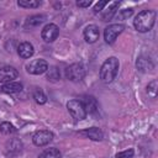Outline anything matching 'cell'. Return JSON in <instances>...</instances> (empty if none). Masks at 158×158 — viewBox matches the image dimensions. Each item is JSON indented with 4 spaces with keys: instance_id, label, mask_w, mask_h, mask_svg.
Segmentation results:
<instances>
[{
    "instance_id": "18",
    "label": "cell",
    "mask_w": 158,
    "mask_h": 158,
    "mask_svg": "<svg viewBox=\"0 0 158 158\" xmlns=\"http://www.w3.org/2000/svg\"><path fill=\"white\" fill-rule=\"evenodd\" d=\"M62 153L59 152V149L57 148H47L46 151H43L38 158H60Z\"/></svg>"
},
{
    "instance_id": "9",
    "label": "cell",
    "mask_w": 158,
    "mask_h": 158,
    "mask_svg": "<svg viewBox=\"0 0 158 158\" xmlns=\"http://www.w3.org/2000/svg\"><path fill=\"white\" fill-rule=\"evenodd\" d=\"M19 75V72L10 65H5L0 68V83H10L14 81Z\"/></svg>"
},
{
    "instance_id": "22",
    "label": "cell",
    "mask_w": 158,
    "mask_h": 158,
    "mask_svg": "<svg viewBox=\"0 0 158 158\" xmlns=\"http://www.w3.org/2000/svg\"><path fill=\"white\" fill-rule=\"evenodd\" d=\"M47 79L49 80H58L60 79V73L57 67H51L47 69Z\"/></svg>"
},
{
    "instance_id": "12",
    "label": "cell",
    "mask_w": 158,
    "mask_h": 158,
    "mask_svg": "<svg viewBox=\"0 0 158 158\" xmlns=\"http://www.w3.org/2000/svg\"><path fill=\"white\" fill-rule=\"evenodd\" d=\"M17 53L21 58H30L33 56L35 53V49H33V46L30 43V42H22L19 44L17 47Z\"/></svg>"
},
{
    "instance_id": "24",
    "label": "cell",
    "mask_w": 158,
    "mask_h": 158,
    "mask_svg": "<svg viewBox=\"0 0 158 158\" xmlns=\"http://www.w3.org/2000/svg\"><path fill=\"white\" fill-rule=\"evenodd\" d=\"M147 93H148L152 98L156 96V94H157V80H152V81L147 85Z\"/></svg>"
},
{
    "instance_id": "5",
    "label": "cell",
    "mask_w": 158,
    "mask_h": 158,
    "mask_svg": "<svg viewBox=\"0 0 158 158\" xmlns=\"http://www.w3.org/2000/svg\"><path fill=\"white\" fill-rule=\"evenodd\" d=\"M125 30V26L121 23H112L109 25L105 30H104V38L107 43H114L115 40L117 38L118 35H121Z\"/></svg>"
},
{
    "instance_id": "28",
    "label": "cell",
    "mask_w": 158,
    "mask_h": 158,
    "mask_svg": "<svg viewBox=\"0 0 158 158\" xmlns=\"http://www.w3.org/2000/svg\"><path fill=\"white\" fill-rule=\"evenodd\" d=\"M91 5V1L90 0H86V1H77V6L79 7H89Z\"/></svg>"
},
{
    "instance_id": "10",
    "label": "cell",
    "mask_w": 158,
    "mask_h": 158,
    "mask_svg": "<svg viewBox=\"0 0 158 158\" xmlns=\"http://www.w3.org/2000/svg\"><path fill=\"white\" fill-rule=\"evenodd\" d=\"M79 136H83L85 138H90L93 141H101L104 138V133L100 128L98 127H90V128H86V130H83V131H79L78 132Z\"/></svg>"
},
{
    "instance_id": "13",
    "label": "cell",
    "mask_w": 158,
    "mask_h": 158,
    "mask_svg": "<svg viewBox=\"0 0 158 158\" xmlns=\"http://www.w3.org/2000/svg\"><path fill=\"white\" fill-rule=\"evenodd\" d=\"M84 105V109L86 111V114H95L99 109V105H98V101L95 100V98L93 96H85L83 100H80Z\"/></svg>"
},
{
    "instance_id": "11",
    "label": "cell",
    "mask_w": 158,
    "mask_h": 158,
    "mask_svg": "<svg viewBox=\"0 0 158 158\" xmlns=\"http://www.w3.org/2000/svg\"><path fill=\"white\" fill-rule=\"evenodd\" d=\"M100 32H99V27L96 25H89L85 27L84 30V38L88 43H94L99 40Z\"/></svg>"
},
{
    "instance_id": "14",
    "label": "cell",
    "mask_w": 158,
    "mask_h": 158,
    "mask_svg": "<svg viewBox=\"0 0 158 158\" xmlns=\"http://www.w3.org/2000/svg\"><path fill=\"white\" fill-rule=\"evenodd\" d=\"M118 5H120L118 1H114V2L109 4V7H106L105 10L101 11V20L102 21H110L114 17V15L116 14V10H117Z\"/></svg>"
},
{
    "instance_id": "19",
    "label": "cell",
    "mask_w": 158,
    "mask_h": 158,
    "mask_svg": "<svg viewBox=\"0 0 158 158\" xmlns=\"http://www.w3.org/2000/svg\"><path fill=\"white\" fill-rule=\"evenodd\" d=\"M16 131H17V130L15 128V126H14L12 123L7 122V121L0 123V132L4 133V135H12V133H15Z\"/></svg>"
},
{
    "instance_id": "16",
    "label": "cell",
    "mask_w": 158,
    "mask_h": 158,
    "mask_svg": "<svg viewBox=\"0 0 158 158\" xmlns=\"http://www.w3.org/2000/svg\"><path fill=\"white\" fill-rule=\"evenodd\" d=\"M0 90L2 93H7V94H14V93H20L22 90V84L21 83H17V81H10V83H6L4 84Z\"/></svg>"
},
{
    "instance_id": "7",
    "label": "cell",
    "mask_w": 158,
    "mask_h": 158,
    "mask_svg": "<svg viewBox=\"0 0 158 158\" xmlns=\"http://www.w3.org/2000/svg\"><path fill=\"white\" fill-rule=\"evenodd\" d=\"M59 35V28L56 23H48L43 27L41 32V37L44 42H53Z\"/></svg>"
},
{
    "instance_id": "1",
    "label": "cell",
    "mask_w": 158,
    "mask_h": 158,
    "mask_svg": "<svg viewBox=\"0 0 158 158\" xmlns=\"http://www.w3.org/2000/svg\"><path fill=\"white\" fill-rule=\"evenodd\" d=\"M156 22V11L142 10L133 20V26L138 32H148Z\"/></svg>"
},
{
    "instance_id": "21",
    "label": "cell",
    "mask_w": 158,
    "mask_h": 158,
    "mask_svg": "<svg viewBox=\"0 0 158 158\" xmlns=\"http://www.w3.org/2000/svg\"><path fill=\"white\" fill-rule=\"evenodd\" d=\"M44 16L43 15H33V16H30L26 21V25L27 26H38L41 25L43 21H44Z\"/></svg>"
},
{
    "instance_id": "20",
    "label": "cell",
    "mask_w": 158,
    "mask_h": 158,
    "mask_svg": "<svg viewBox=\"0 0 158 158\" xmlns=\"http://www.w3.org/2000/svg\"><path fill=\"white\" fill-rule=\"evenodd\" d=\"M17 5L21 7H26V9H36L41 5V2L37 0H19Z\"/></svg>"
},
{
    "instance_id": "4",
    "label": "cell",
    "mask_w": 158,
    "mask_h": 158,
    "mask_svg": "<svg viewBox=\"0 0 158 158\" xmlns=\"http://www.w3.org/2000/svg\"><path fill=\"white\" fill-rule=\"evenodd\" d=\"M65 77L72 81H80L85 77V68L80 63H73L65 68Z\"/></svg>"
},
{
    "instance_id": "3",
    "label": "cell",
    "mask_w": 158,
    "mask_h": 158,
    "mask_svg": "<svg viewBox=\"0 0 158 158\" xmlns=\"http://www.w3.org/2000/svg\"><path fill=\"white\" fill-rule=\"evenodd\" d=\"M67 109L75 121H80V120H84L86 117V111H85L84 105L80 100H75V99L69 100L67 102Z\"/></svg>"
},
{
    "instance_id": "2",
    "label": "cell",
    "mask_w": 158,
    "mask_h": 158,
    "mask_svg": "<svg viewBox=\"0 0 158 158\" xmlns=\"http://www.w3.org/2000/svg\"><path fill=\"white\" fill-rule=\"evenodd\" d=\"M118 59L116 57H109L100 68V79L104 83H111L118 72Z\"/></svg>"
},
{
    "instance_id": "25",
    "label": "cell",
    "mask_w": 158,
    "mask_h": 158,
    "mask_svg": "<svg viewBox=\"0 0 158 158\" xmlns=\"http://www.w3.org/2000/svg\"><path fill=\"white\" fill-rule=\"evenodd\" d=\"M133 149L132 148H130V149H126V151H123V152H118L115 157L116 158H132L133 157Z\"/></svg>"
},
{
    "instance_id": "15",
    "label": "cell",
    "mask_w": 158,
    "mask_h": 158,
    "mask_svg": "<svg viewBox=\"0 0 158 158\" xmlns=\"http://www.w3.org/2000/svg\"><path fill=\"white\" fill-rule=\"evenodd\" d=\"M136 67L138 70L141 72H147V70H152L153 69V63L152 60L148 58V57H144V56H139L136 60Z\"/></svg>"
},
{
    "instance_id": "6",
    "label": "cell",
    "mask_w": 158,
    "mask_h": 158,
    "mask_svg": "<svg viewBox=\"0 0 158 158\" xmlns=\"http://www.w3.org/2000/svg\"><path fill=\"white\" fill-rule=\"evenodd\" d=\"M26 69L30 74H33V75H40V74H43L47 72L48 69V63L44 60V59H33L31 60L27 65H26Z\"/></svg>"
},
{
    "instance_id": "27",
    "label": "cell",
    "mask_w": 158,
    "mask_h": 158,
    "mask_svg": "<svg viewBox=\"0 0 158 158\" xmlns=\"http://www.w3.org/2000/svg\"><path fill=\"white\" fill-rule=\"evenodd\" d=\"M132 14H133V10H132V9H125V10H121V11H120L118 16H120L121 19H127V17H130Z\"/></svg>"
},
{
    "instance_id": "26",
    "label": "cell",
    "mask_w": 158,
    "mask_h": 158,
    "mask_svg": "<svg viewBox=\"0 0 158 158\" xmlns=\"http://www.w3.org/2000/svg\"><path fill=\"white\" fill-rule=\"evenodd\" d=\"M107 4H109L107 1H99V2H98L95 6H94V12H95V14L101 12V11H102V9H104V7H105Z\"/></svg>"
},
{
    "instance_id": "17",
    "label": "cell",
    "mask_w": 158,
    "mask_h": 158,
    "mask_svg": "<svg viewBox=\"0 0 158 158\" xmlns=\"http://www.w3.org/2000/svg\"><path fill=\"white\" fill-rule=\"evenodd\" d=\"M21 148H22V143H21V141L17 139V138H12V139H10V141L6 143V149H7L10 153H11V152L17 153V152L21 151Z\"/></svg>"
},
{
    "instance_id": "23",
    "label": "cell",
    "mask_w": 158,
    "mask_h": 158,
    "mask_svg": "<svg viewBox=\"0 0 158 158\" xmlns=\"http://www.w3.org/2000/svg\"><path fill=\"white\" fill-rule=\"evenodd\" d=\"M33 99H35V101H36L37 104H40V105H42V104H44V102L47 101V96H46V94H44L41 89H36V90L33 91Z\"/></svg>"
},
{
    "instance_id": "8",
    "label": "cell",
    "mask_w": 158,
    "mask_h": 158,
    "mask_svg": "<svg viewBox=\"0 0 158 158\" xmlns=\"http://www.w3.org/2000/svg\"><path fill=\"white\" fill-rule=\"evenodd\" d=\"M52 139H53V133L51 131H47V130H40L32 137L33 143L36 146H38V147H42V146L48 144Z\"/></svg>"
}]
</instances>
